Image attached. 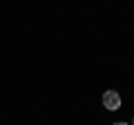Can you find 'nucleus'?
I'll use <instances>...</instances> for the list:
<instances>
[{"label":"nucleus","mask_w":134,"mask_h":125,"mask_svg":"<svg viewBox=\"0 0 134 125\" xmlns=\"http://www.w3.org/2000/svg\"><path fill=\"white\" fill-rule=\"evenodd\" d=\"M114 125H127V123H114Z\"/></svg>","instance_id":"2"},{"label":"nucleus","mask_w":134,"mask_h":125,"mask_svg":"<svg viewBox=\"0 0 134 125\" xmlns=\"http://www.w3.org/2000/svg\"><path fill=\"white\" fill-rule=\"evenodd\" d=\"M132 125H134V121H132Z\"/></svg>","instance_id":"3"},{"label":"nucleus","mask_w":134,"mask_h":125,"mask_svg":"<svg viewBox=\"0 0 134 125\" xmlns=\"http://www.w3.org/2000/svg\"><path fill=\"white\" fill-rule=\"evenodd\" d=\"M103 105L107 107V110H119L121 107V96L119 94H116L114 89H110V92H105V94H103Z\"/></svg>","instance_id":"1"}]
</instances>
